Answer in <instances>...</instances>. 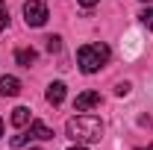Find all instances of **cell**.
<instances>
[{
  "instance_id": "cell-1",
  "label": "cell",
  "mask_w": 153,
  "mask_h": 150,
  "mask_svg": "<svg viewBox=\"0 0 153 150\" xmlns=\"http://www.w3.org/2000/svg\"><path fill=\"white\" fill-rule=\"evenodd\" d=\"M65 135L74 144H94L103 138V121L97 115H76L65 124Z\"/></svg>"
},
{
  "instance_id": "cell-2",
  "label": "cell",
  "mask_w": 153,
  "mask_h": 150,
  "mask_svg": "<svg viewBox=\"0 0 153 150\" xmlns=\"http://www.w3.org/2000/svg\"><path fill=\"white\" fill-rule=\"evenodd\" d=\"M112 56V50H109V44H103V41H91V44H82L79 50H76V62H79V71L82 74H97L106 62Z\"/></svg>"
},
{
  "instance_id": "cell-3",
  "label": "cell",
  "mask_w": 153,
  "mask_h": 150,
  "mask_svg": "<svg viewBox=\"0 0 153 150\" xmlns=\"http://www.w3.org/2000/svg\"><path fill=\"white\" fill-rule=\"evenodd\" d=\"M24 18H27L30 27H44L50 15H47V6H44L41 0H27V3H24Z\"/></svg>"
},
{
  "instance_id": "cell-4",
  "label": "cell",
  "mask_w": 153,
  "mask_h": 150,
  "mask_svg": "<svg viewBox=\"0 0 153 150\" xmlns=\"http://www.w3.org/2000/svg\"><path fill=\"white\" fill-rule=\"evenodd\" d=\"M100 91H82V94H76V100H74V112H88V109H94V106H100Z\"/></svg>"
},
{
  "instance_id": "cell-5",
  "label": "cell",
  "mask_w": 153,
  "mask_h": 150,
  "mask_svg": "<svg viewBox=\"0 0 153 150\" xmlns=\"http://www.w3.org/2000/svg\"><path fill=\"white\" fill-rule=\"evenodd\" d=\"M27 132H30L33 138H38V141H50V138H53V130H50L44 121H30V130Z\"/></svg>"
},
{
  "instance_id": "cell-6",
  "label": "cell",
  "mask_w": 153,
  "mask_h": 150,
  "mask_svg": "<svg viewBox=\"0 0 153 150\" xmlns=\"http://www.w3.org/2000/svg\"><path fill=\"white\" fill-rule=\"evenodd\" d=\"M21 91V79L18 76H0V94L3 97H15Z\"/></svg>"
},
{
  "instance_id": "cell-7",
  "label": "cell",
  "mask_w": 153,
  "mask_h": 150,
  "mask_svg": "<svg viewBox=\"0 0 153 150\" xmlns=\"http://www.w3.org/2000/svg\"><path fill=\"white\" fill-rule=\"evenodd\" d=\"M44 97H47V103H50V106H59V103L65 100V82H50Z\"/></svg>"
},
{
  "instance_id": "cell-8",
  "label": "cell",
  "mask_w": 153,
  "mask_h": 150,
  "mask_svg": "<svg viewBox=\"0 0 153 150\" xmlns=\"http://www.w3.org/2000/svg\"><path fill=\"white\" fill-rule=\"evenodd\" d=\"M36 59H38V53L33 50V47H18V50H15V62H18L21 68H30V65H36Z\"/></svg>"
},
{
  "instance_id": "cell-9",
  "label": "cell",
  "mask_w": 153,
  "mask_h": 150,
  "mask_svg": "<svg viewBox=\"0 0 153 150\" xmlns=\"http://www.w3.org/2000/svg\"><path fill=\"white\" fill-rule=\"evenodd\" d=\"M30 124V109L27 106H18V109H12V127H27Z\"/></svg>"
},
{
  "instance_id": "cell-10",
  "label": "cell",
  "mask_w": 153,
  "mask_h": 150,
  "mask_svg": "<svg viewBox=\"0 0 153 150\" xmlns=\"http://www.w3.org/2000/svg\"><path fill=\"white\" fill-rule=\"evenodd\" d=\"M44 41H47L44 47H47L50 53H59V50H62V38H59V36H47V38H44Z\"/></svg>"
},
{
  "instance_id": "cell-11",
  "label": "cell",
  "mask_w": 153,
  "mask_h": 150,
  "mask_svg": "<svg viewBox=\"0 0 153 150\" xmlns=\"http://www.w3.org/2000/svg\"><path fill=\"white\" fill-rule=\"evenodd\" d=\"M30 138H33V135H30V132H18V135H12V141H9V144H12V147L18 150V147H24V144H27V141H30Z\"/></svg>"
},
{
  "instance_id": "cell-12",
  "label": "cell",
  "mask_w": 153,
  "mask_h": 150,
  "mask_svg": "<svg viewBox=\"0 0 153 150\" xmlns=\"http://www.w3.org/2000/svg\"><path fill=\"white\" fill-rule=\"evenodd\" d=\"M6 24H9V9H6V3L0 0V33L6 30Z\"/></svg>"
},
{
  "instance_id": "cell-13",
  "label": "cell",
  "mask_w": 153,
  "mask_h": 150,
  "mask_svg": "<svg viewBox=\"0 0 153 150\" xmlns=\"http://www.w3.org/2000/svg\"><path fill=\"white\" fill-rule=\"evenodd\" d=\"M138 18H141V24H144L147 30H153V9H144V12H141Z\"/></svg>"
},
{
  "instance_id": "cell-14",
  "label": "cell",
  "mask_w": 153,
  "mask_h": 150,
  "mask_svg": "<svg viewBox=\"0 0 153 150\" xmlns=\"http://www.w3.org/2000/svg\"><path fill=\"white\" fill-rule=\"evenodd\" d=\"M118 97H124V94H130V82H118V88H115Z\"/></svg>"
},
{
  "instance_id": "cell-15",
  "label": "cell",
  "mask_w": 153,
  "mask_h": 150,
  "mask_svg": "<svg viewBox=\"0 0 153 150\" xmlns=\"http://www.w3.org/2000/svg\"><path fill=\"white\" fill-rule=\"evenodd\" d=\"M76 3H79V6H85V9H91V6H97V3H100V0H76Z\"/></svg>"
},
{
  "instance_id": "cell-16",
  "label": "cell",
  "mask_w": 153,
  "mask_h": 150,
  "mask_svg": "<svg viewBox=\"0 0 153 150\" xmlns=\"http://www.w3.org/2000/svg\"><path fill=\"white\" fill-rule=\"evenodd\" d=\"M71 150H88V147H82V144H74V147H71Z\"/></svg>"
},
{
  "instance_id": "cell-17",
  "label": "cell",
  "mask_w": 153,
  "mask_h": 150,
  "mask_svg": "<svg viewBox=\"0 0 153 150\" xmlns=\"http://www.w3.org/2000/svg\"><path fill=\"white\" fill-rule=\"evenodd\" d=\"M138 150H153V144H150V147H138Z\"/></svg>"
},
{
  "instance_id": "cell-18",
  "label": "cell",
  "mask_w": 153,
  "mask_h": 150,
  "mask_svg": "<svg viewBox=\"0 0 153 150\" xmlns=\"http://www.w3.org/2000/svg\"><path fill=\"white\" fill-rule=\"evenodd\" d=\"M0 135H3V121H0Z\"/></svg>"
},
{
  "instance_id": "cell-19",
  "label": "cell",
  "mask_w": 153,
  "mask_h": 150,
  "mask_svg": "<svg viewBox=\"0 0 153 150\" xmlns=\"http://www.w3.org/2000/svg\"><path fill=\"white\" fill-rule=\"evenodd\" d=\"M141 3H150V0H141Z\"/></svg>"
},
{
  "instance_id": "cell-20",
  "label": "cell",
  "mask_w": 153,
  "mask_h": 150,
  "mask_svg": "<svg viewBox=\"0 0 153 150\" xmlns=\"http://www.w3.org/2000/svg\"><path fill=\"white\" fill-rule=\"evenodd\" d=\"M33 150H38V147H33Z\"/></svg>"
}]
</instances>
